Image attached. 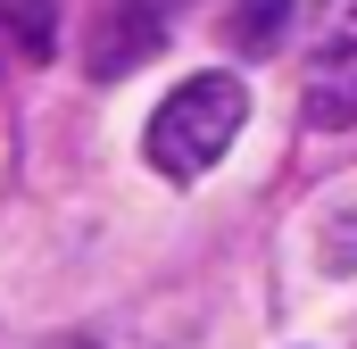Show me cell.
I'll return each mask as SVG.
<instances>
[{"instance_id":"cell-2","label":"cell","mask_w":357,"mask_h":349,"mask_svg":"<svg viewBox=\"0 0 357 349\" xmlns=\"http://www.w3.org/2000/svg\"><path fill=\"white\" fill-rule=\"evenodd\" d=\"M158 50H167V8H158V0H116V8H100V25H91L84 67L100 84H116V75L150 67Z\"/></svg>"},{"instance_id":"cell-3","label":"cell","mask_w":357,"mask_h":349,"mask_svg":"<svg viewBox=\"0 0 357 349\" xmlns=\"http://www.w3.org/2000/svg\"><path fill=\"white\" fill-rule=\"evenodd\" d=\"M216 34L241 59H266V50H282V34H291V0H225Z\"/></svg>"},{"instance_id":"cell-5","label":"cell","mask_w":357,"mask_h":349,"mask_svg":"<svg viewBox=\"0 0 357 349\" xmlns=\"http://www.w3.org/2000/svg\"><path fill=\"white\" fill-rule=\"evenodd\" d=\"M324 274H357V208L324 216Z\"/></svg>"},{"instance_id":"cell-6","label":"cell","mask_w":357,"mask_h":349,"mask_svg":"<svg viewBox=\"0 0 357 349\" xmlns=\"http://www.w3.org/2000/svg\"><path fill=\"white\" fill-rule=\"evenodd\" d=\"M42 349H91V341H42Z\"/></svg>"},{"instance_id":"cell-1","label":"cell","mask_w":357,"mask_h":349,"mask_svg":"<svg viewBox=\"0 0 357 349\" xmlns=\"http://www.w3.org/2000/svg\"><path fill=\"white\" fill-rule=\"evenodd\" d=\"M241 117H250L241 75H191V84H175L158 100L142 150H150V167L167 174V183H191V174H208L233 142H241Z\"/></svg>"},{"instance_id":"cell-4","label":"cell","mask_w":357,"mask_h":349,"mask_svg":"<svg viewBox=\"0 0 357 349\" xmlns=\"http://www.w3.org/2000/svg\"><path fill=\"white\" fill-rule=\"evenodd\" d=\"M0 34L25 59H50L59 50V0H0Z\"/></svg>"}]
</instances>
